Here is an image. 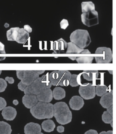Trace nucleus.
I'll list each match as a JSON object with an SVG mask.
<instances>
[{
	"label": "nucleus",
	"mask_w": 116,
	"mask_h": 134,
	"mask_svg": "<svg viewBox=\"0 0 116 134\" xmlns=\"http://www.w3.org/2000/svg\"><path fill=\"white\" fill-rule=\"evenodd\" d=\"M54 116L59 124L66 125L71 121L72 112L66 103L64 102H57L54 105Z\"/></svg>",
	"instance_id": "obj_1"
},
{
	"label": "nucleus",
	"mask_w": 116,
	"mask_h": 134,
	"mask_svg": "<svg viewBox=\"0 0 116 134\" xmlns=\"http://www.w3.org/2000/svg\"><path fill=\"white\" fill-rule=\"evenodd\" d=\"M30 112L32 115L37 119L52 118L54 113V105L51 103L38 102L30 109Z\"/></svg>",
	"instance_id": "obj_2"
},
{
	"label": "nucleus",
	"mask_w": 116,
	"mask_h": 134,
	"mask_svg": "<svg viewBox=\"0 0 116 134\" xmlns=\"http://www.w3.org/2000/svg\"><path fill=\"white\" fill-rule=\"evenodd\" d=\"M52 86L49 77L43 75L36 80L31 84L26 87L25 94H33L37 96L46 89L50 88Z\"/></svg>",
	"instance_id": "obj_3"
},
{
	"label": "nucleus",
	"mask_w": 116,
	"mask_h": 134,
	"mask_svg": "<svg viewBox=\"0 0 116 134\" xmlns=\"http://www.w3.org/2000/svg\"><path fill=\"white\" fill-rule=\"evenodd\" d=\"M70 40L82 49L87 47L91 42L89 32L85 30L77 29L73 31L70 35Z\"/></svg>",
	"instance_id": "obj_4"
},
{
	"label": "nucleus",
	"mask_w": 116,
	"mask_h": 134,
	"mask_svg": "<svg viewBox=\"0 0 116 134\" xmlns=\"http://www.w3.org/2000/svg\"><path fill=\"white\" fill-rule=\"evenodd\" d=\"M95 54L100 55L94 57L97 63H109L113 60V53L111 48L106 47H98L96 50Z\"/></svg>",
	"instance_id": "obj_5"
},
{
	"label": "nucleus",
	"mask_w": 116,
	"mask_h": 134,
	"mask_svg": "<svg viewBox=\"0 0 116 134\" xmlns=\"http://www.w3.org/2000/svg\"><path fill=\"white\" fill-rule=\"evenodd\" d=\"M81 16L82 23L88 27L96 26L99 23L98 14L96 10L83 13Z\"/></svg>",
	"instance_id": "obj_6"
},
{
	"label": "nucleus",
	"mask_w": 116,
	"mask_h": 134,
	"mask_svg": "<svg viewBox=\"0 0 116 134\" xmlns=\"http://www.w3.org/2000/svg\"><path fill=\"white\" fill-rule=\"evenodd\" d=\"M96 87L90 83L84 84L80 86L79 93L81 97L85 100H90L96 96Z\"/></svg>",
	"instance_id": "obj_7"
},
{
	"label": "nucleus",
	"mask_w": 116,
	"mask_h": 134,
	"mask_svg": "<svg viewBox=\"0 0 116 134\" xmlns=\"http://www.w3.org/2000/svg\"><path fill=\"white\" fill-rule=\"evenodd\" d=\"M38 77L39 75L35 71H24V76L21 81L26 86H29Z\"/></svg>",
	"instance_id": "obj_8"
},
{
	"label": "nucleus",
	"mask_w": 116,
	"mask_h": 134,
	"mask_svg": "<svg viewBox=\"0 0 116 134\" xmlns=\"http://www.w3.org/2000/svg\"><path fill=\"white\" fill-rule=\"evenodd\" d=\"M22 102L26 107L31 109L37 104L38 100L36 95L26 94L22 98Z\"/></svg>",
	"instance_id": "obj_9"
},
{
	"label": "nucleus",
	"mask_w": 116,
	"mask_h": 134,
	"mask_svg": "<svg viewBox=\"0 0 116 134\" xmlns=\"http://www.w3.org/2000/svg\"><path fill=\"white\" fill-rule=\"evenodd\" d=\"M66 41L63 38H60L53 43V50L56 54L65 53L67 49Z\"/></svg>",
	"instance_id": "obj_10"
},
{
	"label": "nucleus",
	"mask_w": 116,
	"mask_h": 134,
	"mask_svg": "<svg viewBox=\"0 0 116 134\" xmlns=\"http://www.w3.org/2000/svg\"><path fill=\"white\" fill-rule=\"evenodd\" d=\"M84 104L83 99L78 96H73L69 102L70 108L73 110H79L84 107Z\"/></svg>",
	"instance_id": "obj_11"
},
{
	"label": "nucleus",
	"mask_w": 116,
	"mask_h": 134,
	"mask_svg": "<svg viewBox=\"0 0 116 134\" xmlns=\"http://www.w3.org/2000/svg\"><path fill=\"white\" fill-rule=\"evenodd\" d=\"M36 96L39 102L50 103L53 99V91L50 88L46 89Z\"/></svg>",
	"instance_id": "obj_12"
},
{
	"label": "nucleus",
	"mask_w": 116,
	"mask_h": 134,
	"mask_svg": "<svg viewBox=\"0 0 116 134\" xmlns=\"http://www.w3.org/2000/svg\"><path fill=\"white\" fill-rule=\"evenodd\" d=\"M100 104L104 108L108 109L113 105V92H107L101 97Z\"/></svg>",
	"instance_id": "obj_13"
},
{
	"label": "nucleus",
	"mask_w": 116,
	"mask_h": 134,
	"mask_svg": "<svg viewBox=\"0 0 116 134\" xmlns=\"http://www.w3.org/2000/svg\"><path fill=\"white\" fill-rule=\"evenodd\" d=\"M60 73V82L59 86H67L69 84L72 75L68 71H59Z\"/></svg>",
	"instance_id": "obj_14"
},
{
	"label": "nucleus",
	"mask_w": 116,
	"mask_h": 134,
	"mask_svg": "<svg viewBox=\"0 0 116 134\" xmlns=\"http://www.w3.org/2000/svg\"><path fill=\"white\" fill-rule=\"evenodd\" d=\"M41 128L39 124L31 122L26 125L24 128L25 134H37L41 132Z\"/></svg>",
	"instance_id": "obj_15"
},
{
	"label": "nucleus",
	"mask_w": 116,
	"mask_h": 134,
	"mask_svg": "<svg viewBox=\"0 0 116 134\" xmlns=\"http://www.w3.org/2000/svg\"><path fill=\"white\" fill-rule=\"evenodd\" d=\"M2 114L3 118L6 120H13L16 116L17 111L12 107H6L2 110Z\"/></svg>",
	"instance_id": "obj_16"
},
{
	"label": "nucleus",
	"mask_w": 116,
	"mask_h": 134,
	"mask_svg": "<svg viewBox=\"0 0 116 134\" xmlns=\"http://www.w3.org/2000/svg\"><path fill=\"white\" fill-rule=\"evenodd\" d=\"M84 79L87 81H92L97 79L98 76V71L97 70H84L83 73Z\"/></svg>",
	"instance_id": "obj_17"
},
{
	"label": "nucleus",
	"mask_w": 116,
	"mask_h": 134,
	"mask_svg": "<svg viewBox=\"0 0 116 134\" xmlns=\"http://www.w3.org/2000/svg\"><path fill=\"white\" fill-rule=\"evenodd\" d=\"M30 37L29 33L26 31L24 28H20L16 41L20 44L26 43Z\"/></svg>",
	"instance_id": "obj_18"
},
{
	"label": "nucleus",
	"mask_w": 116,
	"mask_h": 134,
	"mask_svg": "<svg viewBox=\"0 0 116 134\" xmlns=\"http://www.w3.org/2000/svg\"><path fill=\"white\" fill-rule=\"evenodd\" d=\"M84 49L79 47L75 44L70 42L67 44V49L66 53V54H81Z\"/></svg>",
	"instance_id": "obj_19"
},
{
	"label": "nucleus",
	"mask_w": 116,
	"mask_h": 134,
	"mask_svg": "<svg viewBox=\"0 0 116 134\" xmlns=\"http://www.w3.org/2000/svg\"><path fill=\"white\" fill-rule=\"evenodd\" d=\"M19 29L20 28L16 27L11 28L10 29L8 30L7 32V36L8 41H16L18 35Z\"/></svg>",
	"instance_id": "obj_20"
},
{
	"label": "nucleus",
	"mask_w": 116,
	"mask_h": 134,
	"mask_svg": "<svg viewBox=\"0 0 116 134\" xmlns=\"http://www.w3.org/2000/svg\"><path fill=\"white\" fill-rule=\"evenodd\" d=\"M53 97L55 100H60L65 98L66 93L63 88L60 87L55 88L53 91Z\"/></svg>",
	"instance_id": "obj_21"
},
{
	"label": "nucleus",
	"mask_w": 116,
	"mask_h": 134,
	"mask_svg": "<svg viewBox=\"0 0 116 134\" xmlns=\"http://www.w3.org/2000/svg\"><path fill=\"white\" fill-rule=\"evenodd\" d=\"M55 127V125L53 120H44L42 123V128L47 132H50L53 131Z\"/></svg>",
	"instance_id": "obj_22"
},
{
	"label": "nucleus",
	"mask_w": 116,
	"mask_h": 134,
	"mask_svg": "<svg viewBox=\"0 0 116 134\" xmlns=\"http://www.w3.org/2000/svg\"><path fill=\"white\" fill-rule=\"evenodd\" d=\"M49 79L52 86H59L60 82V73L59 71H55L50 73L49 76Z\"/></svg>",
	"instance_id": "obj_23"
},
{
	"label": "nucleus",
	"mask_w": 116,
	"mask_h": 134,
	"mask_svg": "<svg viewBox=\"0 0 116 134\" xmlns=\"http://www.w3.org/2000/svg\"><path fill=\"white\" fill-rule=\"evenodd\" d=\"M81 7L83 13L95 10L94 4L92 2H83L81 3Z\"/></svg>",
	"instance_id": "obj_24"
},
{
	"label": "nucleus",
	"mask_w": 116,
	"mask_h": 134,
	"mask_svg": "<svg viewBox=\"0 0 116 134\" xmlns=\"http://www.w3.org/2000/svg\"><path fill=\"white\" fill-rule=\"evenodd\" d=\"M11 131L9 124L4 121H0V134H11Z\"/></svg>",
	"instance_id": "obj_25"
},
{
	"label": "nucleus",
	"mask_w": 116,
	"mask_h": 134,
	"mask_svg": "<svg viewBox=\"0 0 116 134\" xmlns=\"http://www.w3.org/2000/svg\"><path fill=\"white\" fill-rule=\"evenodd\" d=\"M96 95L97 96H102L108 92V87L105 85H98L95 89Z\"/></svg>",
	"instance_id": "obj_26"
},
{
	"label": "nucleus",
	"mask_w": 116,
	"mask_h": 134,
	"mask_svg": "<svg viewBox=\"0 0 116 134\" xmlns=\"http://www.w3.org/2000/svg\"><path fill=\"white\" fill-rule=\"evenodd\" d=\"M80 78L79 76L75 74L72 75L70 79L69 85L72 87H76L80 84Z\"/></svg>",
	"instance_id": "obj_27"
},
{
	"label": "nucleus",
	"mask_w": 116,
	"mask_h": 134,
	"mask_svg": "<svg viewBox=\"0 0 116 134\" xmlns=\"http://www.w3.org/2000/svg\"><path fill=\"white\" fill-rule=\"evenodd\" d=\"M94 59V57H78L76 60L79 63H92Z\"/></svg>",
	"instance_id": "obj_28"
},
{
	"label": "nucleus",
	"mask_w": 116,
	"mask_h": 134,
	"mask_svg": "<svg viewBox=\"0 0 116 134\" xmlns=\"http://www.w3.org/2000/svg\"><path fill=\"white\" fill-rule=\"evenodd\" d=\"M102 118V121L106 124H111L112 122H113V116L108 113L107 111L103 112Z\"/></svg>",
	"instance_id": "obj_29"
},
{
	"label": "nucleus",
	"mask_w": 116,
	"mask_h": 134,
	"mask_svg": "<svg viewBox=\"0 0 116 134\" xmlns=\"http://www.w3.org/2000/svg\"><path fill=\"white\" fill-rule=\"evenodd\" d=\"M7 86L6 81L2 78H0V92L5 91L7 87Z\"/></svg>",
	"instance_id": "obj_30"
},
{
	"label": "nucleus",
	"mask_w": 116,
	"mask_h": 134,
	"mask_svg": "<svg viewBox=\"0 0 116 134\" xmlns=\"http://www.w3.org/2000/svg\"><path fill=\"white\" fill-rule=\"evenodd\" d=\"M69 24H68V21L66 19H63L61 21L60 23V27L62 29L65 30L68 27Z\"/></svg>",
	"instance_id": "obj_31"
},
{
	"label": "nucleus",
	"mask_w": 116,
	"mask_h": 134,
	"mask_svg": "<svg viewBox=\"0 0 116 134\" xmlns=\"http://www.w3.org/2000/svg\"><path fill=\"white\" fill-rule=\"evenodd\" d=\"M7 106V102L2 97H0V110H3Z\"/></svg>",
	"instance_id": "obj_32"
},
{
	"label": "nucleus",
	"mask_w": 116,
	"mask_h": 134,
	"mask_svg": "<svg viewBox=\"0 0 116 134\" xmlns=\"http://www.w3.org/2000/svg\"><path fill=\"white\" fill-rule=\"evenodd\" d=\"M24 74V71H16V75L17 77L19 80H21L22 78L23 77Z\"/></svg>",
	"instance_id": "obj_33"
},
{
	"label": "nucleus",
	"mask_w": 116,
	"mask_h": 134,
	"mask_svg": "<svg viewBox=\"0 0 116 134\" xmlns=\"http://www.w3.org/2000/svg\"><path fill=\"white\" fill-rule=\"evenodd\" d=\"M18 87L19 90H20L21 91H24L27 86L25 85H24L21 81L18 85Z\"/></svg>",
	"instance_id": "obj_34"
},
{
	"label": "nucleus",
	"mask_w": 116,
	"mask_h": 134,
	"mask_svg": "<svg viewBox=\"0 0 116 134\" xmlns=\"http://www.w3.org/2000/svg\"><path fill=\"white\" fill-rule=\"evenodd\" d=\"M0 54H5V46L0 41Z\"/></svg>",
	"instance_id": "obj_35"
},
{
	"label": "nucleus",
	"mask_w": 116,
	"mask_h": 134,
	"mask_svg": "<svg viewBox=\"0 0 116 134\" xmlns=\"http://www.w3.org/2000/svg\"><path fill=\"white\" fill-rule=\"evenodd\" d=\"M24 29L27 31V32L31 33L32 31V28L30 26L28 25H25L24 26Z\"/></svg>",
	"instance_id": "obj_36"
},
{
	"label": "nucleus",
	"mask_w": 116,
	"mask_h": 134,
	"mask_svg": "<svg viewBox=\"0 0 116 134\" xmlns=\"http://www.w3.org/2000/svg\"><path fill=\"white\" fill-rule=\"evenodd\" d=\"M5 80L8 82L9 84H12L14 83V79L13 78L10 77H5Z\"/></svg>",
	"instance_id": "obj_37"
},
{
	"label": "nucleus",
	"mask_w": 116,
	"mask_h": 134,
	"mask_svg": "<svg viewBox=\"0 0 116 134\" xmlns=\"http://www.w3.org/2000/svg\"><path fill=\"white\" fill-rule=\"evenodd\" d=\"M84 134H98L97 131L94 130H90L89 131H87Z\"/></svg>",
	"instance_id": "obj_38"
},
{
	"label": "nucleus",
	"mask_w": 116,
	"mask_h": 134,
	"mask_svg": "<svg viewBox=\"0 0 116 134\" xmlns=\"http://www.w3.org/2000/svg\"><path fill=\"white\" fill-rule=\"evenodd\" d=\"M57 131H58V132H63L65 131V128L63 126H59L57 128Z\"/></svg>",
	"instance_id": "obj_39"
},
{
	"label": "nucleus",
	"mask_w": 116,
	"mask_h": 134,
	"mask_svg": "<svg viewBox=\"0 0 116 134\" xmlns=\"http://www.w3.org/2000/svg\"><path fill=\"white\" fill-rule=\"evenodd\" d=\"M107 109V111H108V113L110 114L111 115L113 116V106H111V107H109Z\"/></svg>",
	"instance_id": "obj_40"
},
{
	"label": "nucleus",
	"mask_w": 116,
	"mask_h": 134,
	"mask_svg": "<svg viewBox=\"0 0 116 134\" xmlns=\"http://www.w3.org/2000/svg\"><path fill=\"white\" fill-rule=\"evenodd\" d=\"M81 54H91V52L89 51V50H84V49L83 51H82V52L81 53Z\"/></svg>",
	"instance_id": "obj_41"
},
{
	"label": "nucleus",
	"mask_w": 116,
	"mask_h": 134,
	"mask_svg": "<svg viewBox=\"0 0 116 134\" xmlns=\"http://www.w3.org/2000/svg\"><path fill=\"white\" fill-rule=\"evenodd\" d=\"M37 73L38 75H41V74H43V73L44 72V70L43 71H35Z\"/></svg>",
	"instance_id": "obj_42"
},
{
	"label": "nucleus",
	"mask_w": 116,
	"mask_h": 134,
	"mask_svg": "<svg viewBox=\"0 0 116 134\" xmlns=\"http://www.w3.org/2000/svg\"><path fill=\"white\" fill-rule=\"evenodd\" d=\"M13 104L14 105H18V103H19V102L18 101L16 100H13Z\"/></svg>",
	"instance_id": "obj_43"
},
{
	"label": "nucleus",
	"mask_w": 116,
	"mask_h": 134,
	"mask_svg": "<svg viewBox=\"0 0 116 134\" xmlns=\"http://www.w3.org/2000/svg\"><path fill=\"white\" fill-rule=\"evenodd\" d=\"M76 58H77V57H69V58L71 59V60H75L76 59Z\"/></svg>",
	"instance_id": "obj_44"
},
{
	"label": "nucleus",
	"mask_w": 116,
	"mask_h": 134,
	"mask_svg": "<svg viewBox=\"0 0 116 134\" xmlns=\"http://www.w3.org/2000/svg\"><path fill=\"white\" fill-rule=\"evenodd\" d=\"M107 134H113V131H108L107 132Z\"/></svg>",
	"instance_id": "obj_45"
},
{
	"label": "nucleus",
	"mask_w": 116,
	"mask_h": 134,
	"mask_svg": "<svg viewBox=\"0 0 116 134\" xmlns=\"http://www.w3.org/2000/svg\"><path fill=\"white\" fill-rule=\"evenodd\" d=\"M5 57H0V61L5 60Z\"/></svg>",
	"instance_id": "obj_46"
},
{
	"label": "nucleus",
	"mask_w": 116,
	"mask_h": 134,
	"mask_svg": "<svg viewBox=\"0 0 116 134\" xmlns=\"http://www.w3.org/2000/svg\"><path fill=\"white\" fill-rule=\"evenodd\" d=\"M4 26H5V28L8 27L9 26V24H8V23H6L5 24Z\"/></svg>",
	"instance_id": "obj_47"
},
{
	"label": "nucleus",
	"mask_w": 116,
	"mask_h": 134,
	"mask_svg": "<svg viewBox=\"0 0 116 134\" xmlns=\"http://www.w3.org/2000/svg\"><path fill=\"white\" fill-rule=\"evenodd\" d=\"M110 74L111 75H113V71H108Z\"/></svg>",
	"instance_id": "obj_48"
},
{
	"label": "nucleus",
	"mask_w": 116,
	"mask_h": 134,
	"mask_svg": "<svg viewBox=\"0 0 116 134\" xmlns=\"http://www.w3.org/2000/svg\"><path fill=\"white\" fill-rule=\"evenodd\" d=\"M99 134H107V132H105V131H102V132L100 133Z\"/></svg>",
	"instance_id": "obj_49"
},
{
	"label": "nucleus",
	"mask_w": 116,
	"mask_h": 134,
	"mask_svg": "<svg viewBox=\"0 0 116 134\" xmlns=\"http://www.w3.org/2000/svg\"><path fill=\"white\" fill-rule=\"evenodd\" d=\"M43 134V133H42L40 132V133H38V134Z\"/></svg>",
	"instance_id": "obj_50"
},
{
	"label": "nucleus",
	"mask_w": 116,
	"mask_h": 134,
	"mask_svg": "<svg viewBox=\"0 0 116 134\" xmlns=\"http://www.w3.org/2000/svg\"><path fill=\"white\" fill-rule=\"evenodd\" d=\"M2 71H0V75L2 73Z\"/></svg>",
	"instance_id": "obj_51"
}]
</instances>
